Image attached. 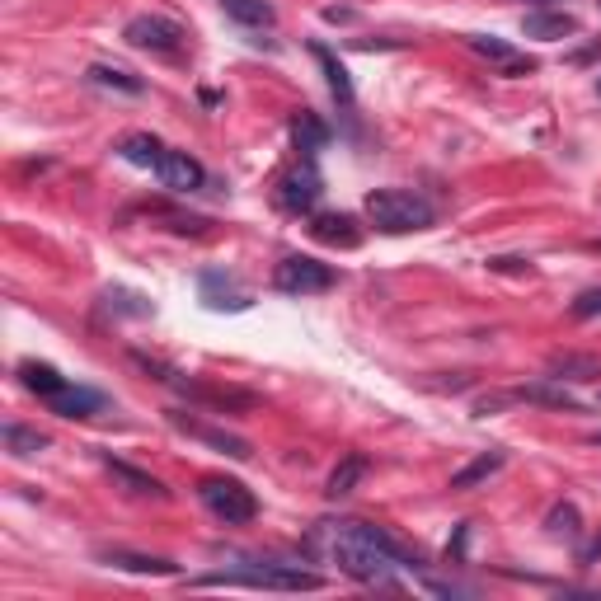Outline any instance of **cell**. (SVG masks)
I'll use <instances>...</instances> for the list:
<instances>
[{
  "label": "cell",
  "mask_w": 601,
  "mask_h": 601,
  "mask_svg": "<svg viewBox=\"0 0 601 601\" xmlns=\"http://www.w3.org/2000/svg\"><path fill=\"white\" fill-rule=\"evenodd\" d=\"M301 550L315 564H334L362 587H400V573H423V559L404 550L386 526L357 522V517L315 522L301 540Z\"/></svg>",
  "instance_id": "cell-1"
},
{
  "label": "cell",
  "mask_w": 601,
  "mask_h": 601,
  "mask_svg": "<svg viewBox=\"0 0 601 601\" xmlns=\"http://www.w3.org/2000/svg\"><path fill=\"white\" fill-rule=\"evenodd\" d=\"M367 221L386 235H409L428 231L437 221V207L414 188H376V193H367Z\"/></svg>",
  "instance_id": "cell-2"
},
{
  "label": "cell",
  "mask_w": 601,
  "mask_h": 601,
  "mask_svg": "<svg viewBox=\"0 0 601 601\" xmlns=\"http://www.w3.org/2000/svg\"><path fill=\"white\" fill-rule=\"evenodd\" d=\"M198 587H268V592H315L324 587L320 573L301 569V564H245V569L226 573H202Z\"/></svg>",
  "instance_id": "cell-3"
},
{
  "label": "cell",
  "mask_w": 601,
  "mask_h": 601,
  "mask_svg": "<svg viewBox=\"0 0 601 601\" xmlns=\"http://www.w3.org/2000/svg\"><path fill=\"white\" fill-rule=\"evenodd\" d=\"M198 498H202V508L212 512L216 522H226V526H245L259 517V498L249 494L240 479H226V475H207L198 484Z\"/></svg>",
  "instance_id": "cell-4"
},
{
  "label": "cell",
  "mask_w": 601,
  "mask_h": 601,
  "mask_svg": "<svg viewBox=\"0 0 601 601\" xmlns=\"http://www.w3.org/2000/svg\"><path fill=\"white\" fill-rule=\"evenodd\" d=\"M334 282H339L334 263H320V259H310V254H292V259H282L273 268V287L282 296H320Z\"/></svg>",
  "instance_id": "cell-5"
},
{
  "label": "cell",
  "mask_w": 601,
  "mask_h": 601,
  "mask_svg": "<svg viewBox=\"0 0 601 601\" xmlns=\"http://www.w3.org/2000/svg\"><path fill=\"white\" fill-rule=\"evenodd\" d=\"M123 38H127V47H137V52H160V57H170V52L184 47L188 33L165 15H137V19H127Z\"/></svg>",
  "instance_id": "cell-6"
},
{
  "label": "cell",
  "mask_w": 601,
  "mask_h": 601,
  "mask_svg": "<svg viewBox=\"0 0 601 601\" xmlns=\"http://www.w3.org/2000/svg\"><path fill=\"white\" fill-rule=\"evenodd\" d=\"M320 193H324L320 174H315V165L306 160L301 170H292V174H282V179H278V193H273V202H278L282 212L301 216V212H310V207L320 202Z\"/></svg>",
  "instance_id": "cell-7"
},
{
  "label": "cell",
  "mask_w": 601,
  "mask_h": 601,
  "mask_svg": "<svg viewBox=\"0 0 601 601\" xmlns=\"http://www.w3.org/2000/svg\"><path fill=\"white\" fill-rule=\"evenodd\" d=\"M155 179L170 188V193H198L202 179H207V170H202L188 151H170V146H165L160 165H155Z\"/></svg>",
  "instance_id": "cell-8"
},
{
  "label": "cell",
  "mask_w": 601,
  "mask_h": 601,
  "mask_svg": "<svg viewBox=\"0 0 601 601\" xmlns=\"http://www.w3.org/2000/svg\"><path fill=\"white\" fill-rule=\"evenodd\" d=\"M43 404L57 418H94V414H104L108 409V395L104 390H94V386H62L57 395H47Z\"/></svg>",
  "instance_id": "cell-9"
},
{
  "label": "cell",
  "mask_w": 601,
  "mask_h": 601,
  "mask_svg": "<svg viewBox=\"0 0 601 601\" xmlns=\"http://www.w3.org/2000/svg\"><path fill=\"white\" fill-rule=\"evenodd\" d=\"M170 423H174V428H184L188 437H198V442H207V447L226 451L231 461H249V456H254L245 437H235V432H226V428H207V423H198V418H188V414H170Z\"/></svg>",
  "instance_id": "cell-10"
},
{
  "label": "cell",
  "mask_w": 601,
  "mask_h": 601,
  "mask_svg": "<svg viewBox=\"0 0 601 601\" xmlns=\"http://www.w3.org/2000/svg\"><path fill=\"white\" fill-rule=\"evenodd\" d=\"M310 235L320 245H339V249H357L362 245V231H357V216L348 212H320L310 221Z\"/></svg>",
  "instance_id": "cell-11"
},
{
  "label": "cell",
  "mask_w": 601,
  "mask_h": 601,
  "mask_svg": "<svg viewBox=\"0 0 601 601\" xmlns=\"http://www.w3.org/2000/svg\"><path fill=\"white\" fill-rule=\"evenodd\" d=\"M526 38H540V43H559V38H573L578 33V19L569 15V10H531V15L522 19Z\"/></svg>",
  "instance_id": "cell-12"
},
{
  "label": "cell",
  "mask_w": 601,
  "mask_h": 601,
  "mask_svg": "<svg viewBox=\"0 0 601 601\" xmlns=\"http://www.w3.org/2000/svg\"><path fill=\"white\" fill-rule=\"evenodd\" d=\"M310 52H315V62H320L324 80H329V94L339 99L343 113H353V80H348V66H343L324 43H310Z\"/></svg>",
  "instance_id": "cell-13"
},
{
  "label": "cell",
  "mask_w": 601,
  "mask_h": 601,
  "mask_svg": "<svg viewBox=\"0 0 601 601\" xmlns=\"http://www.w3.org/2000/svg\"><path fill=\"white\" fill-rule=\"evenodd\" d=\"M292 146H296L301 155H306V160H315V155H320L324 146H329V127H324L320 118L310 113V108L292 113Z\"/></svg>",
  "instance_id": "cell-14"
},
{
  "label": "cell",
  "mask_w": 601,
  "mask_h": 601,
  "mask_svg": "<svg viewBox=\"0 0 601 601\" xmlns=\"http://www.w3.org/2000/svg\"><path fill=\"white\" fill-rule=\"evenodd\" d=\"M362 475H367V456H362V451H348V456L334 465L329 484H324V498H334V503H339V498H348L357 484H362Z\"/></svg>",
  "instance_id": "cell-15"
},
{
  "label": "cell",
  "mask_w": 601,
  "mask_h": 601,
  "mask_svg": "<svg viewBox=\"0 0 601 601\" xmlns=\"http://www.w3.org/2000/svg\"><path fill=\"white\" fill-rule=\"evenodd\" d=\"M104 564L108 569H127V573H151V578H170L179 573V564L160 555H132V550H104Z\"/></svg>",
  "instance_id": "cell-16"
},
{
  "label": "cell",
  "mask_w": 601,
  "mask_h": 601,
  "mask_svg": "<svg viewBox=\"0 0 601 601\" xmlns=\"http://www.w3.org/2000/svg\"><path fill=\"white\" fill-rule=\"evenodd\" d=\"M503 465H508V451H498V447L484 451V456H475L470 465H461V470L451 475V489H479V484H484V479H494Z\"/></svg>",
  "instance_id": "cell-17"
},
{
  "label": "cell",
  "mask_w": 601,
  "mask_h": 601,
  "mask_svg": "<svg viewBox=\"0 0 601 601\" xmlns=\"http://www.w3.org/2000/svg\"><path fill=\"white\" fill-rule=\"evenodd\" d=\"M108 475L118 479V484H127V494H141V498H170V489L160 484L155 475H146V470H132L127 461H113V456H104Z\"/></svg>",
  "instance_id": "cell-18"
},
{
  "label": "cell",
  "mask_w": 601,
  "mask_h": 601,
  "mask_svg": "<svg viewBox=\"0 0 601 601\" xmlns=\"http://www.w3.org/2000/svg\"><path fill=\"white\" fill-rule=\"evenodd\" d=\"M601 357L592 353H559L550 357V381H597Z\"/></svg>",
  "instance_id": "cell-19"
},
{
  "label": "cell",
  "mask_w": 601,
  "mask_h": 601,
  "mask_svg": "<svg viewBox=\"0 0 601 601\" xmlns=\"http://www.w3.org/2000/svg\"><path fill=\"white\" fill-rule=\"evenodd\" d=\"M118 155H123L127 165H137V170H151L160 165V155H165V146L151 137V132H132V137L118 141Z\"/></svg>",
  "instance_id": "cell-20"
},
{
  "label": "cell",
  "mask_w": 601,
  "mask_h": 601,
  "mask_svg": "<svg viewBox=\"0 0 601 601\" xmlns=\"http://www.w3.org/2000/svg\"><path fill=\"white\" fill-rule=\"evenodd\" d=\"M85 80L90 85H99V90H118V94H146V80L132 76V71H123V66H108V62H94L90 71H85Z\"/></svg>",
  "instance_id": "cell-21"
},
{
  "label": "cell",
  "mask_w": 601,
  "mask_h": 601,
  "mask_svg": "<svg viewBox=\"0 0 601 601\" xmlns=\"http://www.w3.org/2000/svg\"><path fill=\"white\" fill-rule=\"evenodd\" d=\"M221 10H226L235 24H245V29H273V24H278V10H273L268 0H221Z\"/></svg>",
  "instance_id": "cell-22"
},
{
  "label": "cell",
  "mask_w": 601,
  "mask_h": 601,
  "mask_svg": "<svg viewBox=\"0 0 601 601\" xmlns=\"http://www.w3.org/2000/svg\"><path fill=\"white\" fill-rule=\"evenodd\" d=\"M19 381H24L33 395H43V400H47V395H57L62 386H71L62 371L47 367V362H19Z\"/></svg>",
  "instance_id": "cell-23"
},
{
  "label": "cell",
  "mask_w": 601,
  "mask_h": 601,
  "mask_svg": "<svg viewBox=\"0 0 601 601\" xmlns=\"http://www.w3.org/2000/svg\"><path fill=\"white\" fill-rule=\"evenodd\" d=\"M512 400L550 404V409H578V400L564 390V381H559V386H522V390H512Z\"/></svg>",
  "instance_id": "cell-24"
},
{
  "label": "cell",
  "mask_w": 601,
  "mask_h": 601,
  "mask_svg": "<svg viewBox=\"0 0 601 601\" xmlns=\"http://www.w3.org/2000/svg\"><path fill=\"white\" fill-rule=\"evenodd\" d=\"M0 437H5V447L15 451V456H38V451L47 447V437L38 428H24V423H5L0 428Z\"/></svg>",
  "instance_id": "cell-25"
},
{
  "label": "cell",
  "mask_w": 601,
  "mask_h": 601,
  "mask_svg": "<svg viewBox=\"0 0 601 601\" xmlns=\"http://www.w3.org/2000/svg\"><path fill=\"white\" fill-rule=\"evenodd\" d=\"M465 47H470V52H479V57H489V62H498V66L517 62L512 43H503V38H494V33H470V38H465Z\"/></svg>",
  "instance_id": "cell-26"
},
{
  "label": "cell",
  "mask_w": 601,
  "mask_h": 601,
  "mask_svg": "<svg viewBox=\"0 0 601 601\" xmlns=\"http://www.w3.org/2000/svg\"><path fill=\"white\" fill-rule=\"evenodd\" d=\"M545 526H550V536H578L583 531V517H578V508L573 503H555L550 508V517H545Z\"/></svg>",
  "instance_id": "cell-27"
},
{
  "label": "cell",
  "mask_w": 601,
  "mask_h": 601,
  "mask_svg": "<svg viewBox=\"0 0 601 601\" xmlns=\"http://www.w3.org/2000/svg\"><path fill=\"white\" fill-rule=\"evenodd\" d=\"M226 292H231V278L207 268V273H202V296H207V306H216V310L231 306V310H235V301H226Z\"/></svg>",
  "instance_id": "cell-28"
},
{
  "label": "cell",
  "mask_w": 601,
  "mask_h": 601,
  "mask_svg": "<svg viewBox=\"0 0 601 601\" xmlns=\"http://www.w3.org/2000/svg\"><path fill=\"white\" fill-rule=\"evenodd\" d=\"M569 315H573V320H592V315H601V287H587V292L573 296Z\"/></svg>",
  "instance_id": "cell-29"
},
{
  "label": "cell",
  "mask_w": 601,
  "mask_h": 601,
  "mask_svg": "<svg viewBox=\"0 0 601 601\" xmlns=\"http://www.w3.org/2000/svg\"><path fill=\"white\" fill-rule=\"evenodd\" d=\"M531 71H536V62H531V57H517V62H508V66H503V76H508V80H517V76H531Z\"/></svg>",
  "instance_id": "cell-30"
},
{
  "label": "cell",
  "mask_w": 601,
  "mask_h": 601,
  "mask_svg": "<svg viewBox=\"0 0 601 601\" xmlns=\"http://www.w3.org/2000/svg\"><path fill=\"white\" fill-rule=\"evenodd\" d=\"M498 268V273H531V263H522V259H489Z\"/></svg>",
  "instance_id": "cell-31"
},
{
  "label": "cell",
  "mask_w": 601,
  "mask_h": 601,
  "mask_svg": "<svg viewBox=\"0 0 601 601\" xmlns=\"http://www.w3.org/2000/svg\"><path fill=\"white\" fill-rule=\"evenodd\" d=\"M597 559H601V536H597V540H587L583 550H578V564H597Z\"/></svg>",
  "instance_id": "cell-32"
},
{
  "label": "cell",
  "mask_w": 601,
  "mask_h": 601,
  "mask_svg": "<svg viewBox=\"0 0 601 601\" xmlns=\"http://www.w3.org/2000/svg\"><path fill=\"white\" fill-rule=\"evenodd\" d=\"M324 19H329V24H348V19H353V10H348V5H329V10H324Z\"/></svg>",
  "instance_id": "cell-33"
},
{
  "label": "cell",
  "mask_w": 601,
  "mask_h": 601,
  "mask_svg": "<svg viewBox=\"0 0 601 601\" xmlns=\"http://www.w3.org/2000/svg\"><path fill=\"white\" fill-rule=\"evenodd\" d=\"M587 442H592V447H597V451H601V432H592V437H587Z\"/></svg>",
  "instance_id": "cell-34"
},
{
  "label": "cell",
  "mask_w": 601,
  "mask_h": 601,
  "mask_svg": "<svg viewBox=\"0 0 601 601\" xmlns=\"http://www.w3.org/2000/svg\"><path fill=\"white\" fill-rule=\"evenodd\" d=\"M597 94H601V76H597Z\"/></svg>",
  "instance_id": "cell-35"
},
{
  "label": "cell",
  "mask_w": 601,
  "mask_h": 601,
  "mask_svg": "<svg viewBox=\"0 0 601 601\" xmlns=\"http://www.w3.org/2000/svg\"><path fill=\"white\" fill-rule=\"evenodd\" d=\"M536 5H550V0H536Z\"/></svg>",
  "instance_id": "cell-36"
},
{
  "label": "cell",
  "mask_w": 601,
  "mask_h": 601,
  "mask_svg": "<svg viewBox=\"0 0 601 601\" xmlns=\"http://www.w3.org/2000/svg\"><path fill=\"white\" fill-rule=\"evenodd\" d=\"M597 404H601V395H597Z\"/></svg>",
  "instance_id": "cell-37"
},
{
  "label": "cell",
  "mask_w": 601,
  "mask_h": 601,
  "mask_svg": "<svg viewBox=\"0 0 601 601\" xmlns=\"http://www.w3.org/2000/svg\"><path fill=\"white\" fill-rule=\"evenodd\" d=\"M597 5H601V0H597Z\"/></svg>",
  "instance_id": "cell-38"
}]
</instances>
